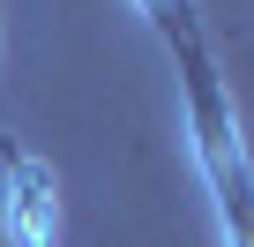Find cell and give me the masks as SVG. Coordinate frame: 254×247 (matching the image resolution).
I'll list each match as a JSON object with an SVG mask.
<instances>
[{
  "label": "cell",
  "mask_w": 254,
  "mask_h": 247,
  "mask_svg": "<svg viewBox=\"0 0 254 247\" xmlns=\"http://www.w3.org/2000/svg\"><path fill=\"white\" fill-rule=\"evenodd\" d=\"M135 15L157 30V45H172V38L202 30V8H194V0H135Z\"/></svg>",
  "instance_id": "3957f363"
},
{
  "label": "cell",
  "mask_w": 254,
  "mask_h": 247,
  "mask_svg": "<svg viewBox=\"0 0 254 247\" xmlns=\"http://www.w3.org/2000/svg\"><path fill=\"white\" fill-rule=\"evenodd\" d=\"M0 217H8V247H60V180L38 150H23L0 128Z\"/></svg>",
  "instance_id": "7a4b0ae2"
},
{
  "label": "cell",
  "mask_w": 254,
  "mask_h": 247,
  "mask_svg": "<svg viewBox=\"0 0 254 247\" xmlns=\"http://www.w3.org/2000/svg\"><path fill=\"white\" fill-rule=\"evenodd\" d=\"M165 53L180 68L187 143H194V165H202V187H209V210H217V232H224V247H254V158H247V135H239L224 68L209 53V30H187Z\"/></svg>",
  "instance_id": "6da1fadb"
}]
</instances>
